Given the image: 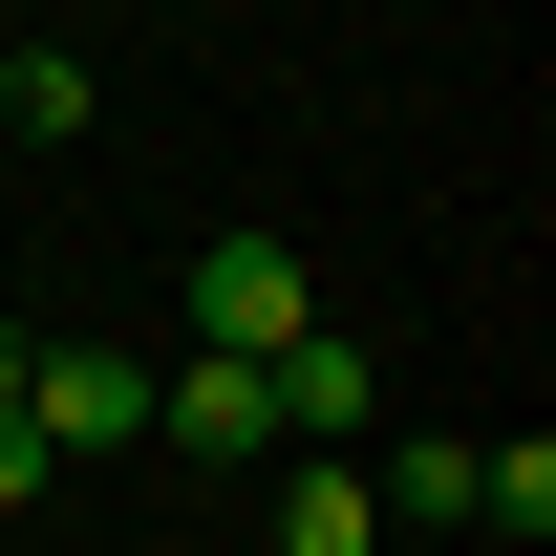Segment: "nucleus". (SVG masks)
Returning <instances> with one entry per match:
<instances>
[{
    "instance_id": "nucleus-7",
    "label": "nucleus",
    "mask_w": 556,
    "mask_h": 556,
    "mask_svg": "<svg viewBox=\"0 0 556 556\" xmlns=\"http://www.w3.org/2000/svg\"><path fill=\"white\" fill-rule=\"evenodd\" d=\"M22 364H43V321H22V300H0V407H22Z\"/></svg>"
},
{
    "instance_id": "nucleus-8",
    "label": "nucleus",
    "mask_w": 556,
    "mask_h": 556,
    "mask_svg": "<svg viewBox=\"0 0 556 556\" xmlns=\"http://www.w3.org/2000/svg\"><path fill=\"white\" fill-rule=\"evenodd\" d=\"M65 22H129V0H65Z\"/></svg>"
},
{
    "instance_id": "nucleus-3",
    "label": "nucleus",
    "mask_w": 556,
    "mask_h": 556,
    "mask_svg": "<svg viewBox=\"0 0 556 556\" xmlns=\"http://www.w3.org/2000/svg\"><path fill=\"white\" fill-rule=\"evenodd\" d=\"M257 386H278V450H364V407H386L343 321H300V343H257Z\"/></svg>"
},
{
    "instance_id": "nucleus-1",
    "label": "nucleus",
    "mask_w": 556,
    "mask_h": 556,
    "mask_svg": "<svg viewBox=\"0 0 556 556\" xmlns=\"http://www.w3.org/2000/svg\"><path fill=\"white\" fill-rule=\"evenodd\" d=\"M300 321H321V257H300V236H214L193 257V343L257 364V343H300Z\"/></svg>"
},
{
    "instance_id": "nucleus-6",
    "label": "nucleus",
    "mask_w": 556,
    "mask_h": 556,
    "mask_svg": "<svg viewBox=\"0 0 556 556\" xmlns=\"http://www.w3.org/2000/svg\"><path fill=\"white\" fill-rule=\"evenodd\" d=\"M43 471H65V450H43V428L0 407V514H43Z\"/></svg>"
},
{
    "instance_id": "nucleus-2",
    "label": "nucleus",
    "mask_w": 556,
    "mask_h": 556,
    "mask_svg": "<svg viewBox=\"0 0 556 556\" xmlns=\"http://www.w3.org/2000/svg\"><path fill=\"white\" fill-rule=\"evenodd\" d=\"M22 428H43V450H150V364L129 343H43L22 364Z\"/></svg>"
},
{
    "instance_id": "nucleus-4",
    "label": "nucleus",
    "mask_w": 556,
    "mask_h": 556,
    "mask_svg": "<svg viewBox=\"0 0 556 556\" xmlns=\"http://www.w3.org/2000/svg\"><path fill=\"white\" fill-rule=\"evenodd\" d=\"M278 556H386V492H364L343 450H300V471H278Z\"/></svg>"
},
{
    "instance_id": "nucleus-5",
    "label": "nucleus",
    "mask_w": 556,
    "mask_h": 556,
    "mask_svg": "<svg viewBox=\"0 0 556 556\" xmlns=\"http://www.w3.org/2000/svg\"><path fill=\"white\" fill-rule=\"evenodd\" d=\"M86 108H108V86H86V43H22V65H0V129H86Z\"/></svg>"
}]
</instances>
